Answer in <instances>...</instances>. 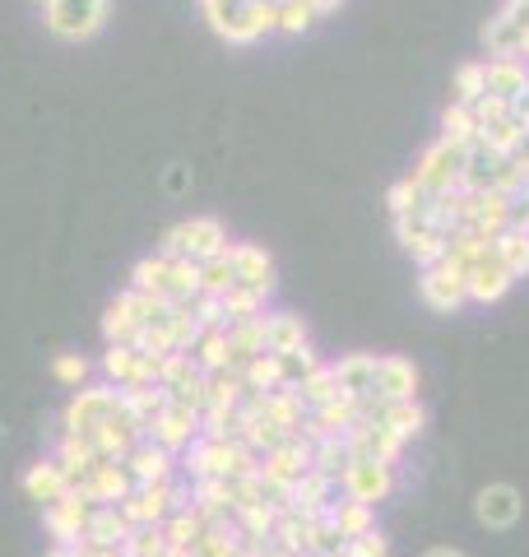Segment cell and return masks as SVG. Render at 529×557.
Segmentation results:
<instances>
[{"label":"cell","mask_w":529,"mask_h":557,"mask_svg":"<svg viewBox=\"0 0 529 557\" xmlns=\"http://www.w3.org/2000/svg\"><path fill=\"white\" fill-rule=\"evenodd\" d=\"M168 278H172V256L153 251V256H145V260H135V270H131V288L153 293V298H163V293H168ZM172 307H176V302H172Z\"/></svg>","instance_id":"29"},{"label":"cell","mask_w":529,"mask_h":557,"mask_svg":"<svg viewBox=\"0 0 529 557\" xmlns=\"http://www.w3.org/2000/svg\"><path fill=\"white\" fill-rule=\"evenodd\" d=\"M145 437H149L153 446L172 450V456H182V450L200 437V409H190V405H176V399H168V405L158 409V418L149 423Z\"/></svg>","instance_id":"9"},{"label":"cell","mask_w":529,"mask_h":557,"mask_svg":"<svg viewBox=\"0 0 529 557\" xmlns=\"http://www.w3.org/2000/svg\"><path fill=\"white\" fill-rule=\"evenodd\" d=\"M88 372H94V362L79 358V354H57V362H51V376H57L61 386H75V391L88 381Z\"/></svg>","instance_id":"44"},{"label":"cell","mask_w":529,"mask_h":557,"mask_svg":"<svg viewBox=\"0 0 529 557\" xmlns=\"http://www.w3.org/2000/svg\"><path fill=\"white\" fill-rule=\"evenodd\" d=\"M88 516H94V502H84L75 487L51 502V507H42V525L47 534L57 539V544H70V548H84V530H88Z\"/></svg>","instance_id":"12"},{"label":"cell","mask_w":529,"mask_h":557,"mask_svg":"<svg viewBox=\"0 0 529 557\" xmlns=\"http://www.w3.org/2000/svg\"><path fill=\"white\" fill-rule=\"evenodd\" d=\"M473 516H479L483 530H516L525 516V497L516 483H488L473 497Z\"/></svg>","instance_id":"11"},{"label":"cell","mask_w":529,"mask_h":557,"mask_svg":"<svg viewBox=\"0 0 529 557\" xmlns=\"http://www.w3.org/2000/svg\"><path fill=\"white\" fill-rule=\"evenodd\" d=\"M102 376H108V386H131L135 381V368H139V354H135V344H108V354H102Z\"/></svg>","instance_id":"35"},{"label":"cell","mask_w":529,"mask_h":557,"mask_svg":"<svg viewBox=\"0 0 529 557\" xmlns=\"http://www.w3.org/2000/svg\"><path fill=\"white\" fill-rule=\"evenodd\" d=\"M223 311H227V321H251L264 311V293H251V288H233L223 298Z\"/></svg>","instance_id":"43"},{"label":"cell","mask_w":529,"mask_h":557,"mask_svg":"<svg viewBox=\"0 0 529 557\" xmlns=\"http://www.w3.org/2000/svg\"><path fill=\"white\" fill-rule=\"evenodd\" d=\"M525 33H529V5L525 0H506V5L483 24L479 38H483V51L492 61H520Z\"/></svg>","instance_id":"6"},{"label":"cell","mask_w":529,"mask_h":557,"mask_svg":"<svg viewBox=\"0 0 529 557\" xmlns=\"http://www.w3.org/2000/svg\"><path fill=\"white\" fill-rule=\"evenodd\" d=\"M168 186H172V190H186V168H172V172H168Z\"/></svg>","instance_id":"51"},{"label":"cell","mask_w":529,"mask_h":557,"mask_svg":"<svg viewBox=\"0 0 529 557\" xmlns=\"http://www.w3.org/2000/svg\"><path fill=\"white\" fill-rule=\"evenodd\" d=\"M209 28L233 47H251L264 33H279V5L274 0H200Z\"/></svg>","instance_id":"1"},{"label":"cell","mask_w":529,"mask_h":557,"mask_svg":"<svg viewBox=\"0 0 529 557\" xmlns=\"http://www.w3.org/2000/svg\"><path fill=\"white\" fill-rule=\"evenodd\" d=\"M303 5H311V14H316V20H325V14H334V10L344 5V0H303Z\"/></svg>","instance_id":"50"},{"label":"cell","mask_w":529,"mask_h":557,"mask_svg":"<svg viewBox=\"0 0 529 557\" xmlns=\"http://www.w3.org/2000/svg\"><path fill=\"white\" fill-rule=\"evenodd\" d=\"M377 423H381V428H391L399 442H414L418 432L428 428V409H422L418 399H395V405H381Z\"/></svg>","instance_id":"23"},{"label":"cell","mask_w":529,"mask_h":557,"mask_svg":"<svg viewBox=\"0 0 529 557\" xmlns=\"http://www.w3.org/2000/svg\"><path fill=\"white\" fill-rule=\"evenodd\" d=\"M75 493H79L84 502H94V507H121V502L135 493V479H131L126 465L102 460V465H94V469H88V474L75 483Z\"/></svg>","instance_id":"10"},{"label":"cell","mask_w":529,"mask_h":557,"mask_svg":"<svg viewBox=\"0 0 529 557\" xmlns=\"http://www.w3.org/2000/svg\"><path fill=\"white\" fill-rule=\"evenodd\" d=\"M297 399H303V409L316 413V409H325L330 399H340V381H334V368H316L303 386H293Z\"/></svg>","instance_id":"36"},{"label":"cell","mask_w":529,"mask_h":557,"mask_svg":"<svg viewBox=\"0 0 529 557\" xmlns=\"http://www.w3.org/2000/svg\"><path fill=\"white\" fill-rule=\"evenodd\" d=\"M525 5H529V0H525Z\"/></svg>","instance_id":"57"},{"label":"cell","mask_w":529,"mask_h":557,"mask_svg":"<svg viewBox=\"0 0 529 557\" xmlns=\"http://www.w3.org/2000/svg\"><path fill=\"white\" fill-rule=\"evenodd\" d=\"M57 460H61V469L70 474V487H75L94 465H102V460H98V450H94V442H88V437H75V432H61Z\"/></svg>","instance_id":"25"},{"label":"cell","mask_w":529,"mask_h":557,"mask_svg":"<svg viewBox=\"0 0 529 557\" xmlns=\"http://www.w3.org/2000/svg\"><path fill=\"white\" fill-rule=\"evenodd\" d=\"M47 557H84V548H70V544H51Z\"/></svg>","instance_id":"52"},{"label":"cell","mask_w":529,"mask_h":557,"mask_svg":"<svg viewBox=\"0 0 529 557\" xmlns=\"http://www.w3.org/2000/svg\"><path fill=\"white\" fill-rule=\"evenodd\" d=\"M422 557H469V553H465V548H428Z\"/></svg>","instance_id":"53"},{"label":"cell","mask_w":529,"mask_h":557,"mask_svg":"<svg viewBox=\"0 0 529 557\" xmlns=\"http://www.w3.org/2000/svg\"><path fill=\"white\" fill-rule=\"evenodd\" d=\"M42 5H47V0H42Z\"/></svg>","instance_id":"56"},{"label":"cell","mask_w":529,"mask_h":557,"mask_svg":"<svg viewBox=\"0 0 529 557\" xmlns=\"http://www.w3.org/2000/svg\"><path fill=\"white\" fill-rule=\"evenodd\" d=\"M334 381H340V395L348 399H367L377 395V354H348L334 362Z\"/></svg>","instance_id":"20"},{"label":"cell","mask_w":529,"mask_h":557,"mask_svg":"<svg viewBox=\"0 0 529 557\" xmlns=\"http://www.w3.org/2000/svg\"><path fill=\"white\" fill-rule=\"evenodd\" d=\"M227 344H233V362H251L256 354H264V317L251 321H227Z\"/></svg>","instance_id":"31"},{"label":"cell","mask_w":529,"mask_h":557,"mask_svg":"<svg viewBox=\"0 0 529 557\" xmlns=\"http://www.w3.org/2000/svg\"><path fill=\"white\" fill-rule=\"evenodd\" d=\"M311 24H316V14L303 0H284V5H279V33H307Z\"/></svg>","instance_id":"45"},{"label":"cell","mask_w":529,"mask_h":557,"mask_svg":"<svg viewBox=\"0 0 529 557\" xmlns=\"http://www.w3.org/2000/svg\"><path fill=\"white\" fill-rule=\"evenodd\" d=\"M0 446H5V423H0Z\"/></svg>","instance_id":"55"},{"label":"cell","mask_w":529,"mask_h":557,"mask_svg":"<svg viewBox=\"0 0 529 557\" xmlns=\"http://www.w3.org/2000/svg\"><path fill=\"white\" fill-rule=\"evenodd\" d=\"M385 553H391V539H385L381 530H367V534L344 544V557H385Z\"/></svg>","instance_id":"47"},{"label":"cell","mask_w":529,"mask_h":557,"mask_svg":"<svg viewBox=\"0 0 529 557\" xmlns=\"http://www.w3.org/2000/svg\"><path fill=\"white\" fill-rule=\"evenodd\" d=\"M510 163H520V168H529V126L520 131V139H516V149H510Z\"/></svg>","instance_id":"49"},{"label":"cell","mask_w":529,"mask_h":557,"mask_svg":"<svg viewBox=\"0 0 529 557\" xmlns=\"http://www.w3.org/2000/svg\"><path fill=\"white\" fill-rule=\"evenodd\" d=\"M121 465L131 469L135 487H145V483H172L176 479V456H172V450H163V446H153L149 437L139 442Z\"/></svg>","instance_id":"16"},{"label":"cell","mask_w":529,"mask_h":557,"mask_svg":"<svg viewBox=\"0 0 529 557\" xmlns=\"http://www.w3.org/2000/svg\"><path fill=\"white\" fill-rule=\"evenodd\" d=\"M84 557H126L121 548H84Z\"/></svg>","instance_id":"54"},{"label":"cell","mask_w":529,"mask_h":557,"mask_svg":"<svg viewBox=\"0 0 529 557\" xmlns=\"http://www.w3.org/2000/svg\"><path fill=\"white\" fill-rule=\"evenodd\" d=\"M116 409H121V391L108 386V381H102V386H79L75 395H70L65 413H61V428L84 437V432H94L102 418H112Z\"/></svg>","instance_id":"7"},{"label":"cell","mask_w":529,"mask_h":557,"mask_svg":"<svg viewBox=\"0 0 529 557\" xmlns=\"http://www.w3.org/2000/svg\"><path fill=\"white\" fill-rule=\"evenodd\" d=\"M325 520L334 530H340L344 539H358V534H367V530H377V511L372 507H362V502H334V507L325 511Z\"/></svg>","instance_id":"30"},{"label":"cell","mask_w":529,"mask_h":557,"mask_svg":"<svg viewBox=\"0 0 529 557\" xmlns=\"http://www.w3.org/2000/svg\"><path fill=\"white\" fill-rule=\"evenodd\" d=\"M418 298L422 307L441 311V317H455L465 302H469V284H465V265H455L446 256L441 265H428L418 274Z\"/></svg>","instance_id":"5"},{"label":"cell","mask_w":529,"mask_h":557,"mask_svg":"<svg viewBox=\"0 0 529 557\" xmlns=\"http://www.w3.org/2000/svg\"><path fill=\"white\" fill-rule=\"evenodd\" d=\"M385 205H391V214L395 219H409V214H432V196L422 190L414 177H404V182H395L391 190H385ZM432 223V219H428Z\"/></svg>","instance_id":"33"},{"label":"cell","mask_w":529,"mask_h":557,"mask_svg":"<svg viewBox=\"0 0 529 557\" xmlns=\"http://www.w3.org/2000/svg\"><path fill=\"white\" fill-rule=\"evenodd\" d=\"M455 98L451 102H460V108H473L483 94H488V61H465L460 70H455Z\"/></svg>","instance_id":"38"},{"label":"cell","mask_w":529,"mask_h":557,"mask_svg":"<svg viewBox=\"0 0 529 557\" xmlns=\"http://www.w3.org/2000/svg\"><path fill=\"white\" fill-rule=\"evenodd\" d=\"M340 487L348 502H362V507H381L385 497L395 493V465H381V460H348L344 474H340Z\"/></svg>","instance_id":"8"},{"label":"cell","mask_w":529,"mask_h":557,"mask_svg":"<svg viewBox=\"0 0 529 557\" xmlns=\"http://www.w3.org/2000/svg\"><path fill=\"white\" fill-rule=\"evenodd\" d=\"M409 177L428 190V196H451V190H460V177H465V149L446 145V139H436L418 153V163Z\"/></svg>","instance_id":"4"},{"label":"cell","mask_w":529,"mask_h":557,"mask_svg":"<svg viewBox=\"0 0 529 557\" xmlns=\"http://www.w3.org/2000/svg\"><path fill=\"white\" fill-rule=\"evenodd\" d=\"M131 534H135V525L121 516V507H94L88 530H84V548H121Z\"/></svg>","instance_id":"21"},{"label":"cell","mask_w":529,"mask_h":557,"mask_svg":"<svg viewBox=\"0 0 529 557\" xmlns=\"http://www.w3.org/2000/svg\"><path fill=\"white\" fill-rule=\"evenodd\" d=\"M404 251H409V256L418 260V265L428 270V265H441V260L451 256V237H446V233H436V228H428V233H418Z\"/></svg>","instance_id":"41"},{"label":"cell","mask_w":529,"mask_h":557,"mask_svg":"<svg viewBox=\"0 0 529 557\" xmlns=\"http://www.w3.org/2000/svg\"><path fill=\"white\" fill-rule=\"evenodd\" d=\"M303 344H311L303 317H293V311H270L264 317V354H293Z\"/></svg>","instance_id":"22"},{"label":"cell","mask_w":529,"mask_h":557,"mask_svg":"<svg viewBox=\"0 0 529 557\" xmlns=\"http://www.w3.org/2000/svg\"><path fill=\"white\" fill-rule=\"evenodd\" d=\"M377 399L395 405V399H418V368L409 358H377Z\"/></svg>","instance_id":"18"},{"label":"cell","mask_w":529,"mask_h":557,"mask_svg":"<svg viewBox=\"0 0 529 557\" xmlns=\"http://www.w3.org/2000/svg\"><path fill=\"white\" fill-rule=\"evenodd\" d=\"M510 121H516V126H529V89L510 102Z\"/></svg>","instance_id":"48"},{"label":"cell","mask_w":529,"mask_h":557,"mask_svg":"<svg viewBox=\"0 0 529 557\" xmlns=\"http://www.w3.org/2000/svg\"><path fill=\"white\" fill-rule=\"evenodd\" d=\"M529 89V65L525 61H488V94L502 98L506 108Z\"/></svg>","instance_id":"24"},{"label":"cell","mask_w":529,"mask_h":557,"mask_svg":"<svg viewBox=\"0 0 529 557\" xmlns=\"http://www.w3.org/2000/svg\"><path fill=\"white\" fill-rule=\"evenodd\" d=\"M465 284H469V302H502L506 288L516 284V278L506 274V265L497 260V251L488 247V256H479L473 265L465 270Z\"/></svg>","instance_id":"15"},{"label":"cell","mask_w":529,"mask_h":557,"mask_svg":"<svg viewBox=\"0 0 529 557\" xmlns=\"http://www.w3.org/2000/svg\"><path fill=\"white\" fill-rule=\"evenodd\" d=\"M84 437L94 442L98 460H116V465H121V460H126L139 442H145V428H139L126 409H116L112 418H102V423H98L94 432H84Z\"/></svg>","instance_id":"13"},{"label":"cell","mask_w":529,"mask_h":557,"mask_svg":"<svg viewBox=\"0 0 529 557\" xmlns=\"http://www.w3.org/2000/svg\"><path fill=\"white\" fill-rule=\"evenodd\" d=\"M492 251H497V260L506 265L510 278H525L529 274V233L506 228V233L492 237Z\"/></svg>","instance_id":"32"},{"label":"cell","mask_w":529,"mask_h":557,"mask_svg":"<svg viewBox=\"0 0 529 557\" xmlns=\"http://www.w3.org/2000/svg\"><path fill=\"white\" fill-rule=\"evenodd\" d=\"M473 126H479V131H488V126H502V121H510V108H506V102L502 98H492V94H483L479 102H473Z\"/></svg>","instance_id":"46"},{"label":"cell","mask_w":529,"mask_h":557,"mask_svg":"<svg viewBox=\"0 0 529 557\" xmlns=\"http://www.w3.org/2000/svg\"><path fill=\"white\" fill-rule=\"evenodd\" d=\"M158 251L172 256V260H190V265H205V260H214L227 251V228L219 219H182L172 223V228L163 233V242H158Z\"/></svg>","instance_id":"2"},{"label":"cell","mask_w":529,"mask_h":557,"mask_svg":"<svg viewBox=\"0 0 529 557\" xmlns=\"http://www.w3.org/2000/svg\"><path fill=\"white\" fill-rule=\"evenodd\" d=\"M190 358L200 362V372H227V368H237V362H233V344H227V325L223 330H205V335L196 339V348H190Z\"/></svg>","instance_id":"27"},{"label":"cell","mask_w":529,"mask_h":557,"mask_svg":"<svg viewBox=\"0 0 529 557\" xmlns=\"http://www.w3.org/2000/svg\"><path fill=\"white\" fill-rule=\"evenodd\" d=\"M227 260H233V274H237V288H251V293H274V256L256 247V242H227Z\"/></svg>","instance_id":"14"},{"label":"cell","mask_w":529,"mask_h":557,"mask_svg":"<svg viewBox=\"0 0 529 557\" xmlns=\"http://www.w3.org/2000/svg\"><path fill=\"white\" fill-rule=\"evenodd\" d=\"M24 493H28V502H42V507L61 502V497L70 493V474L61 469V460L47 456V460H38V465H28V469H24Z\"/></svg>","instance_id":"19"},{"label":"cell","mask_w":529,"mask_h":557,"mask_svg":"<svg viewBox=\"0 0 529 557\" xmlns=\"http://www.w3.org/2000/svg\"><path fill=\"white\" fill-rule=\"evenodd\" d=\"M441 139L455 149H469L473 139H479V126H473V112L460 108V102H451L446 112H441Z\"/></svg>","instance_id":"39"},{"label":"cell","mask_w":529,"mask_h":557,"mask_svg":"<svg viewBox=\"0 0 529 557\" xmlns=\"http://www.w3.org/2000/svg\"><path fill=\"white\" fill-rule=\"evenodd\" d=\"M279 358V386H303V381L316 372V368H325L321 362V354H316L311 344H303V348H293V354H274Z\"/></svg>","instance_id":"34"},{"label":"cell","mask_w":529,"mask_h":557,"mask_svg":"<svg viewBox=\"0 0 529 557\" xmlns=\"http://www.w3.org/2000/svg\"><path fill=\"white\" fill-rule=\"evenodd\" d=\"M242 386H246V395H270V391H279V358L274 354H256L251 362H242Z\"/></svg>","instance_id":"37"},{"label":"cell","mask_w":529,"mask_h":557,"mask_svg":"<svg viewBox=\"0 0 529 557\" xmlns=\"http://www.w3.org/2000/svg\"><path fill=\"white\" fill-rule=\"evenodd\" d=\"M233 288H237V274H233V260H227V251L214 256V260H205V265H200V293H209V298H227Z\"/></svg>","instance_id":"40"},{"label":"cell","mask_w":529,"mask_h":557,"mask_svg":"<svg viewBox=\"0 0 529 557\" xmlns=\"http://www.w3.org/2000/svg\"><path fill=\"white\" fill-rule=\"evenodd\" d=\"M121 553H126V557H163V553H168V534H163V525L135 530L126 544H121Z\"/></svg>","instance_id":"42"},{"label":"cell","mask_w":529,"mask_h":557,"mask_svg":"<svg viewBox=\"0 0 529 557\" xmlns=\"http://www.w3.org/2000/svg\"><path fill=\"white\" fill-rule=\"evenodd\" d=\"M163 405H168L163 386H121V409H126L145 432H149V423L158 418V409H163Z\"/></svg>","instance_id":"28"},{"label":"cell","mask_w":529,"mask_h":557,"mask_svg":"<svg viewBox=\"0 0 529 557\" xmlns=\"http://www.w3.org/2000/svg\"><path fill=\"white\" fill-rule=\"evenodd\" d=\"M502 153L488 149L483 139H473L465 149V177H460V190H473V196H488V190H497V177H502Z\"/></svg>","instance_id":"17"},{"label":"cell","mask_w":529,"mask_h":557,"mask_svg":"<svg viewBox=\"0 0 529 557\" xmlns=\"http://www.w3.org/2000/svg\"><path fill=\"white\" fill-rule=\"evenodd\" d=\"M205 530H209V520H205L196 507H182V511H172V516L163 520L168 548H176V553H190V548H196Z\"/></svg>","instance_id":"26"},{"label":"cell","mask_w":529,"mask_h":557,"mask_svg":"<svg viewBox=\"0 0 529 557\" xmlns=\"http://www.w3.org/2000/svg\"><path fill=\"white\" fill-rule=\"evenodd\" d=\"M112 0H47V28L61 42H84L108 24Z\"/></svg>","instance_id":"3"}]
</instances>
